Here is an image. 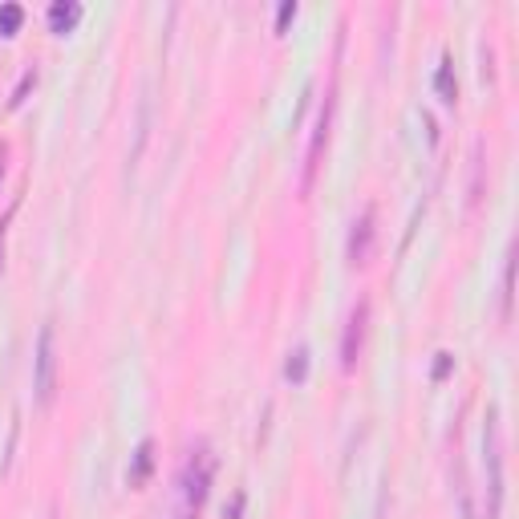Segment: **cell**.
<instances>
[{"label": "cell", "mask_w": 519, "mask_h": 519, "mask_svg": "<svg viewBox=\"0 0 519 519\" xmlns=\"http://www.w3.org/2000/svg\"><path fill=\"white\" fill-rule=\"evenodd\" d=\"M211 475H215V455L207 442H195L183 471H179V507L171 519H199L207 491H211Z\"/></svg>", "instance_id": "cell-1"}, {"label": "cell", "mask_w": 519, "mask_h": 519, "mask_svg": "<svg viewBox=\"0 0 519 519\" xmlns=\"http://www.w3.org/2000/svg\"><path fill=\"white\" fill-rule=\"evenodd\" d=\"M483 455H487V519H499L503 507V447H499V410L491 406L487 414V430H483Z\"/></svg>", "instance_id": "cell-2"}, {"label": "cell", "mask_w": 519, "mask_h": 519, "mask_svg": "<svg viewBox=\"0 0 519 519\" xmlns=\"http://www.w3.org/2000/svg\"><path fill=\"white\" fill-rule=\"evenodd\" d=\"M33 390H37V402L49 406L53 402V390H57V341H53V325L41 329L37 337V357H33Z\"/></svg>", "instance_id": "cell-3"}, {"label": "cell", "mask_w": 519, "mask_h": 519, "mask_svg": "<svg viewBox=\"0 0 519 519\" xmlns=\"http://www.w3.org/2000/svg\"><path fill=\"white\" fill-rule=\"evenodd\" d=\"M333 110H337V86L325 90V102H321V114H317V126H313V138H309V159H305V191H313V179L321 171V159H325V146H329V130H333Z\"/></svg>", "instance_id": "cell-4"}, {"label": "cell", "mask_w": 519, "mask_h": 519, "mask_svg": "<svg viewBox=\"0 0 519 519\" xmlns=\"http://www.w3.org/2000/svg\"><path fill=\"white\" fill-rule=\"evenodd\" d=\"M374 244H378V211L365 207V211L353 219V228H349V244H345L349 264H353V268L369 264V256H374Z\"/></svg>", "instance_id": "cell-5"}, {"label": "cell", "mask_w": 519, "mask_h": 519, "mask_svg": "<svg viewBox=\"0 0 519 519\" xmlns=\"http://www.w3.org/2000/svg\"><path fill=\"white\" fill-rule=\"evenodd\" d=\"M365 325H369V301H357L345 321V333H341V369H357V357L365 345Z\"/></svg>", "instance_id": "cell-6"}, {"label": "cell", "mask_w": 519, "mask_h": 519, "mask_svg": "<svg viewBox=\"0 0 519 519\" xmlns=\"http://www.w3.org/2000/svg\"><path fill=\"white\" fill-rule=\"evenodd\" d=\"M151 467H155V442L142 438L138 451H134V463H130V487H142L146 479H151Z\"/></svg>", "instance_id": "cell-7"}, {"label": "cell", "mask_w": 519, "mask_h": 519, "mask_svg": "<svg viewBox=\"0 0 519 519\" xmlns=\"http://www.w3.org/2000/svg\"><path fill=\"white\" fill-rule=\"evenodd\" d=\"M78 17H82V9H78V5H53V9H49V25H53L57 33L73 29V25H78Z\"/></svg>", "instance_id": "cell-8"}, {"label": "cell", "mask_w": 519, "mask_h": 519, "mask_svg": "<svg viewBox=\"0 0 519 519\" xmlns=\"http://www.w3.org/2000/svg\"><path fill=\"white\" fill-rule=\"evenodd\" d=\"M434 86H438L442 102H455V94H459V82H455V73H451V61H442V65H438V73H434Z\"/></svg>", "instance_id": "cell-9"}, {"label": "cell", "mask_w": 519, "mask_h": 519, "mask_svg": "<svg viewBox=\"0 0 519 519\" xmlns=\"http://www.w3.org/2000/svg\"><path fill=\"white\" fill-rule=\"evenodd\" d=\"M284 374H288V382H292V386H301V382L309 378V349H305V345L288 357V369H284Z\"/></svg>", "instance_id": "cell-10"}, {"label": "cell", "mask_w": 519, "mask_h": 519, "mask_svg": "<svg viewBox=\"0 0 519 519\" xmlns=\"http://www.w3.org/2000/svg\"><path fill=\"white\" fill-rule=\"evenodd\" d=\"M21 17H25V13H21L17 5L0 9V33H17V29H21Z\"/></svg>", "instance_id": "cell-11"}, {"label": "cell", "mask_w": 519, "mask_h": 519, "mask_svg": "<svg viewBox=\"0 0 519 519\" xmlns=\"http://www.w3.org/2000/svg\"><path fill=\"white\" fill-rule=\"evenodd\" d=\"M503 317H511V260L503 268Z\"/></svg>", "instance_id": "cell-12"}, {"label": "cell", "mask_w": 519, "mask_h": 519, "mask_svg": "<svg viewBox=\"0 0 519 519\" xmlns=\"http://www.w3.org/2000/svg\"><path fill=\"white\" fill-rule=\"evenodd\" d=\"M451 374V353H438V365H434V382H442Z\"/></svg>", "instance_id": "cell-13"}, {"label": "cell", "mask_w": 519, "mask_h": 519, "mask_svg": "<svg viewBox=\"0 0 519 519\" xmlns=\"http://www.w3.org/2000/svg\"><path fill=\"white\" fill-rule=\"evenodd\" d=\"M5 159H9V151H5V146H0V175H5Z\"/></svg>", "instance_id": "cell-14"}, {"label": "cell", "mask_w": 519, "mask_h": 519, "mask_svg": "<svg viewBox=\"0 0 519 519\" xmlns=\"http://www.w3.org/2000/svg\"><path fill=\"white\" fill-rule=\"evenodd\" d=\"M5 224H9V219H5ZM5 224H0V244H5Z\"/></svg>", "instance_id": "cell-15"}]
</instances>
